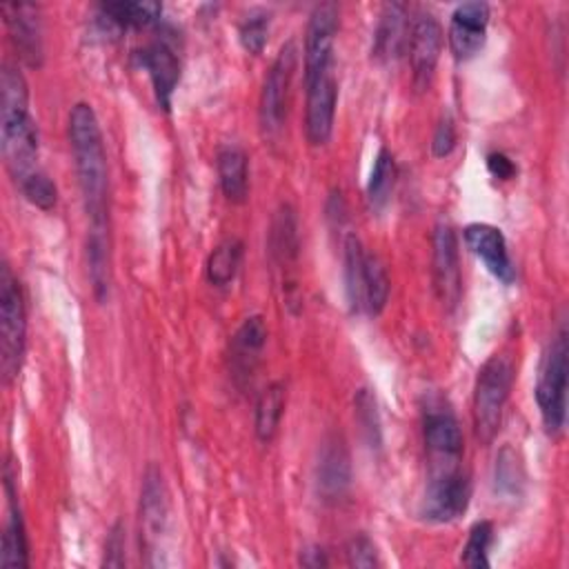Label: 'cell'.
I'll use <instances>...</instances> for the list:
<instances>
[{
	"mask_svg": "<svg viewBox=\"0 0 569 569\" xmlns=\"http://www.w3.org/2000/svg\"><path fill=\"white\" fill-rule=\"evenodd\" d=\"M69 144L89 227H109V169L96 111L76 102L69 111Z\"/></svg>",
	"mask_w": 569,
	"mask_h": 569,
	"instance_id": "obj_1",
	"label": "cell"
},
{
	"mask_svg": "<svg viewBox=\"0 0 569 569\" xmlns=\"http://www.w3.org/2000/svg\"><path fill=\"white\" fill-rule=\"evenodd\" d=\"M0 144L16 182L38 171V127L29 113L27 80L13 64H4L0 78Z\"/></svg>",
	"mask_w": 569,
	"mask_h": 569,
	"instance_id": "obj_2",
	"label": "cell"
},
{
	"mask_svg": "<svg viewBox=\"0 0 569 569\" xmlns=\"http://www.w3.org/2000/svg\"><path fill=\"white\" fill-rule=\"evenodd\" d=\"M516 367L511 356L493 353L478 371L473 385V431L482 445H489L502 422V413L513 387Z\"/></svg>",
	"mask_w": 569,
	"mask_h": 569,
	"instance_id": "obj_3",
	"label": "cell"
},
{
	"mask_svg": "<svg viewBox=\"0 0 569 569\" xmlns=\"http://www.w3.org/2000/svg\"><path fill=\"white\" fill-rule=\"evenodd\" d=\"M27 345V313L18 278L11 267L2 262L0 269V369L4 382H11L24 358Z\"/></svg>",
	"mask_w": 569,
	"mask_h": 569,
	"instance_id": "obj_4",
	"label": "cell"
},
{
	"mask_svg": "<svg viewBox=\"0 0 569 569\" xmlns=\"http://www.w3.org/2000/svg\"><path fill=\"white\" fill-rule=\"evenodd\" d=\"M567 329L565 325H560L558 333L551 338L545 356H542V365H540V373H538V382H536V402L540 409V418L542 425L547 429V433H558L565 427V416H567Z\"/></svg>",
	"mask_w": 569,
	"mask_h": 569,
	"instance_id": "obj_5",
	"label": "cell"
},
{
	"mask_svg": "<svg viewBox=\"0 0 569 569\" xmlns=\"http://www.w3.org/2000/svg\"><path fill=\"white\" fill-rule=\"evenodd\" d=\"M471 480L460 462H429V480L420 516L429 522H451L469 507Z\"/></svg>",
	"mask_w": 569,
	"mask_h": 569,
	"instance_id": "obj_6",
	"label": "cell"
},
{
	"mask_svg": "<svg viewBox=\"0 0 569 569\" xmlns=\"http://www.w3.org/2000/svg\"><path fill=\"white\" fill-rule=\"evenodd\" d=\"M298 49L293 40L284 42L262 82L260 91V127L267 136H276L287 118V104L291 93V80L296 73Z\"/></svg>",
	"mask_w": 569,
	"mask_h": 569,
	"instance_id": "obj_7",
	"label": "cell"
},
{
	"mask_svg": "<svg viewBox=\"0 0 569 569\" xmlns=\"http://www.w3.org/2000/svg\"><path fill=\"white\" fill-rule=\"evenodd\" d=\"M422 436L429 462H460L465 440L453 409L442 398H431L422 409Z\"/></svg>",
	"mask_w": 569,
	"mask_h": 569,
	"instance_id": "obj_8",
	"label": "cell"
},
{
	"mask_svg": "<svg viewBox=\"0 0 569 569\" xmlns=\"http://www.w3.org/2000/svg\"><path fill=\"white\" fill-rule=\"evenodd\" d=\"M338 33V7L331 2L318 4L305 31V82L333 69V42Z\"/></svg>",
	"mask_w": 569,
	"mask_h": 569,
	"instance_id": "obj_9",
	"label": "cell"
},
{
	"mask_svg": "<svg viewBox=\"0 0 569 569\" xmlns=\"http://www.w3.org/2000/svg\"><path fill=\"white\" fill-rule=\"evenodd\" d=\"M433 289L445 309H453L460 300L462 278L458 262L456 231L449 220H438L433 227Z\"/></svg>",
	"mask_w": 569,
	"mask_h": 569,
	"instance_id": "obj_10",
	"label": "cell"
},
{
	"mask_svg": "<svg viewBox=\"0 0 569 569\" xmlns=\"http://www.w3.org/2000/svg\"><path fill=\"white\" fill-rule=\"evenodd\" d=\"M409 64L411 80L418 91H425L431 84L440 49H442V29L431 13H418L409 24Z\"/></svg>",
	"mask_w": 569,
	"mask_h": 569,
	"instance_id": "obj_11",
	"label": "cell"
},
{
	"mask_svg": "<svg viewBox=\"0 0 569 569\" xmlns=\"http://www.w3.org/2000/svg\"><path fill=\"white\" fill-rule=\"evenodd\" d=\"M140 527L149 553H160V542L169 527V493L158 467H149L140 491Z\"/></svg>",
	"mask_w": 569,
	"mask_h": 569,
	"instance_id": "obj_12",
	"label": "cell"
},
{
	"mask_svg": "<svg viewBox=\"0 0 569 569\" xmlns=\"http://www.w3.org/2000/svg\"><path fill=\"white\" fill-rule=\"evenodd\" d=\"M307 84V109H305V131L313 147L325 144L333 131V116L338 102V82L331 71L320 73Z\"/></svg>",
	"mask_w": 569,
	"mask_h": 569,
	"instance_id": "obj_13",
	"label": "cell"
},
{
	"mask_svg": "<svg viewBox=\"0 0 569 569\" xmlns=\"http://www.w3.org/2000/svg\"><path fill=\"white\" fill-rule=\"evenodd\" d=\"M462 236L471 253L482 260L485 269L496 280H500L502 284H511L516 280V267L511 262L507 240L498 227L487 222H473L465 227Z\"/></svg>",
	"mask_w": 569,
	"mask_h": 569,
	"instance_id": "obj_14",
	"label": "cell"
},
{
	"mask_svg": "<svg viewBox=\"0 0 569 569\" xmlns=\"http://www.w3.org/2000/svg\"><path fill=\"white\" fill-rule=\"evenodd\" d=\"M489 24V4L462 2L453 9L449 22V49L456 60H469L485 47Z\"/></svg>",
	"mask_w": 569,
	"mask_h": 569,
	"instance_id": "obj_15",
	"label": "cell"
},
{
	"mask_svg": "<svg viewBox=\"0 0 569 569\" xmlns=\"http://www.w3.org/2000/svg\"><path fill=\"white\" fill-rule=\"evenodd\" d=\"M351 487V460L345 442L329 436L316 462V491L325 502H340Z\"/></svg>",
	"mask_w": 569,
	"mask_h": 569,
	"instance_id": "obj_16",
	"label": "cell"
},
{
	"mask_svg": "<svg viewBox=\"0 0 569 569\" xmlns=\"http://www.w3.org/2000/svg\"><path fill=\"white\" fill-rule=\"evenodd\" d=\"M138 64L149 73L158 104L169 111L171 98L180 80V60L167 40H156L144 49L136 51Z\"/></svg>",
	"mask_w": 569,
	"mask_h": 569,
	"instance_id": "obj_17",
	"label": "cell"
},
{
	"mask_svg": "<svg viewBox=\"0 0 569 569\" xmlns=\"http://www.w3.org/2000/svg\"><path fill=\"white\" fill-rule=\"evenodd\" d=\"M267 345V325L262 316H249L242 320L238 331L231 338V349H229V362H231V373L238 387H244L251 382L256 365L260 360V353Z\"/></svg>",
	"mask_w": 569,
	"mask_h": 569,
	"instance_id": "obj_18",
	"label": "cell"
},
{
	"mask_svg": "<svg viewBox=\"0 0 569 569\" xmlns=\"http://www.w3.org/2000/svg\"><path fill=\"white\" fill-rule=\"evenodd\" d=\"M2 13L11 33V40L20 53V58L31 64H42V36H40V20L38 9L24 2L2 4Z\"/></svg>",
	"mask_w": 569,
	"mask_h": 569,
	"instance_id": "obj_19",
	"label": "cell"
},
{
	"mask_svg": "<svg viewBox=\"0 0 569 569\" xmlns=\"http://www.w3.org/2000/svg\"><path fill=\"white\" fill-rule=\"evenodd\" d=\"M409 20H407V7L400 2H389L382 7L376 31H373V44L371 56L387 64L393 62L402 49L407 47L409 38Z\"/></svg>",
	"mask_w": 569,
	"mask_h": 569,
	"instance_id": "obj_20",
	"label": "cell"
},
{
	"mask_svg": "<svg viewBox=\"0 0 569 569\" xmlns=\"http://www.w3.org/2000/svg\"><path fill=\"white\" fill-rule=\"evenodd\" d=\"M87 264L96 298L102 302L109 298L111 287V251H109V227L87 229Z\"/></svg>",
	"mask_w": 569,
	"mask_h": 569,
	"instance_id": "obj_21",
	"label": "cell"
},
{
	"mask_svg": "<svg viewBox=\"0 0 569 569\" xmlns=\"http://www.w3.org/2000/svg\"><path fill=\"white\" fill-rule=\"evenodd\" d=\"M218 180L224 198L229 202H244L249 191V169H247V153L236 147H222L218 153Z\"/></svg>",
	"mask_w": 569,
	"mask_h": 569,
	"instance_id": "obj_22",
	"label": "cell"
},
{
	"mask_svg": "<svg viewBox=\"0 0 569 569\" xmlns=\"http://www.w3.org/2000/svg\"><path fill=\"white\" fill-rule=\"evenodd\" d=\"M162 13V7L158 2H107L100 4V20L107 27L113 29H127V27H149L153 24Z\"/></svg>",
	"mask_w": 569,
	"mask_h": 569,
	"instance_id": "obj_23",
	"label": "cell"
},
{
	"mask_svg": "<svg viewBox=\"0 0 569 569\" xmlns=\"http://www.w3.org/2000/svg\"><path fill=\"white\" fill-rule=\"evenodd\" d=\"M389 300V276L376 253H365L362 267V311L369 316L382 313Z\"/></svg>",
	"mask_w": 569,
	"mask_h": 569,
	"instance_id": "obj_24",
	"label": "cell"
},
{
	"mask_svg": "<svg viewBox=\"0 0 569 569\" xmlns=\"http://www.w3.org/2000/svg\"><path fill=\"white\" fill-rule=\"evenodd\" d=\"M7 491L11 493V487L7 485ZM11 500V511H9V520L2 533V549H0V565L4 569H24L29 565V551H27V536H24V525L20 518V511L13 505V496Z\"/></svg>",
	"mask_w": 569,
	"mask_h": 569,
	"instance_id": "obj_25",
	"label": "cell"
},
{
	"mask_svg": "<svg viewBox=\"0 0 569 569\" xmlns=\"http://www.w3.org/2000/svg\"><path fill=\"white\" fill-rule=\"evenodd\" d=\"M284 411V385L271 382L256 402V436L260 442H269L280 425Z\"/></svg>",
	"mask_w": 569,
	"mask_h": 569,
	"instance_id": "obj_26",
	"label": "cell"
},
{
	"mask_svg": "<svg viewBox=\"0 0 569 569\" xmlns=\"http://www.w3.org/2000/svg\"><path fill=\"white\" fill-rule=\"evenodd\" d=\"M242 262V242L238 238L222 240L207 258V280L213 287L229 284Z\"/></svg>",
	"mask_w": 569,
	"mask_h": 569,
	"instance_id": "obj_27",
	"label": "cell"
},
{
	"mask_svg": "<svg viewBox=\"0 0 569 569\" xmlns=\"http://www.w3.org/2000/svg\"><path fill=\"white\" fill-rule=\"evenodd\" d=\"M393 182H396V162H393L391 151L382 147L373 160L371 176L367 182V198L376 211H380L389 202Z\"/></svg>",
	"mask_w": 569,
	"mask_h": 569,
	"instance_id": "obj_28",
	"label": "cell"
},
{
	"mask_svg": "<svg viewBox=\"0 0 569 569\" xmlns=\"http://www.w3.org/2000/svg\"><path fill=\"white\" fill-rule=\"evenodd\" d=\"M271 251L282 264L296 260L298 256V227H296L293 209L289 204H282L280 211L276 213V220L271 227Z\"/></svg>",
	"mask_w": 569,
	"mask_h": 569,
	"instance_id": "obj_29",
	"label": "cell"
},
{
	"mask_svg": "<svg viewBox=\"0 0 569 569\" xmlns=\"http://www.w3.org/2000/svg\"><path fill=\"white\" fill-rule=\"evenodd\" d=\"M365 249L356 236H347L345 240V289L347 300L353 311H362V267H365Z\"/></svg>",
	"mask_w": 569,
	"mask_h": 569,
	"instance_id": "obj_30",
	"label": "cell"
},
{
	"mask_svg": "<svg viewBox=\"0 0 569 569\" xmlns=\"http://www.w3.org/2000/svg\"><path fill=\"white\" fill-rule=\"evenodd\" d=\"M493 485H496V493H500L509 500H513L522 493V485H525L522 462L511 447H505L496 458Z\"/></svg>",
	"mask_w": 569,
	"mask_h": 569,
	"instance_id": "obj_31",
	"label": "cell"
},
{
	"mask_svg": "<svg viewBox=\"0 0 569 569\" xmlns=\"http://www.w3.org/2000/svg\"><path fill=\"white\" fill-rule=\"evenodd\" d=\"M493 542V525L489 520H478L467 536L462 547V565L469 569H487L489 567V547Z\"/></svg>",
	"mask_w": 569,
	"mask_h": 569,
	"instance_id": "obj_32",
	"label": "cell"
},
{
	"mask_svg": "<svg viewBox=\"0 0 569 569\" xmlns=\"http://www.w3.org/2000/svg\"><path fill=\"white\" fill-rule=\"evenodd\" d=\"M20 184V189H22V193H24V198L33 204V207H38V209H42V211H51L53 207H56V202H58V189H56V184H53V180L44 173V171H33V173H29L22 182H18Z\"/></svg>",
	"mask_w": 569,
	"mask_h": 569,
	"instance_id": "obj_33",
	"label": "cell"
},
{
	"mask_svg": "<svg viewBox=\"0 0 569 569\" xmlns=\"http://www.w3.org/2000/svg\"><path fill=\"white\" fill-rule=\"evenodd\" d=\"M269 22H271V16L267 11H251L240 22V29H238L240 44L249 53H260L264 49L267 36H269Z\"/></svg>",
	"mask_w": 569,
	"mask_h": 569,
	"instance_id": "obj_34",
	"label": "cell"
},
{
	"mask_svg": "<svg viewBox=\"0 0 569 569\" xmlns=\"http://www.w3.org/2000/svg\"><path fill=\"white\" fill-rule=\"evenodd\" d=\"M356 416H358V425L362 427V433H365L369 447L378 449L380 447V418L376 411V400L367 389H360L356 393Z\"/></svg>",
	"mask_w": 569,
	"mask_h": 569,
	"instance_id": "obj_35",
	"label": "cell"
},
{
	"mask_svg": "<svg viewBox=\"0 0 569 569\" xmlns=\"http://www.w3.org/2000/svg\"><path fill=\"white\" fill-rule=\"evenodd\" d=\"M347 562L351 567H362V569H369V567H378L380 560H378V549L376 545L371 542L369 536L365 533H356L349 538L347 542Z\"/></svg>",
	"mask_w": 569,
	"mask_h": 569,
	"instance_id": "obj_36",
	"label": "cell"
},
{
	"mask_svg": "<svg viewBox=\"0 0 569 569\" xmlns=\"http://www.w3.org/2000/svg\"><path fill=\"white\" fill-rule=\"evenodd\" d=\"M453 144H456V127H453V120H451L449 116H445V118L438 122L436 131H433V138H431V153H433L436 158H445V156L451 153Z\"/></svg>",
	"mask_w": 569,
	"mask_h": 569,
	"instance_id": "obj_37",
	"label": "cell"
},
{
	"mask_svg": "<svg viewBox=\"0 0 569 569\" xmlns=\"http://www.w3.org/2000/svg\"><path fill=\"white\" fill-rule=\"evenodd\" d=\"M122 549H124V540H122V531H120V525H116L109 533V540H107V547H104V565H111V567H120L124 562L122 558Z\"/></svg>",
	"mask_w": 569,
	"mask_h": 569,
	"instance_id": "obj_38",
	"label": "cell"
},
{
	"mask_svg": "<svg viewBox=\"0 0 569 569\" xmlns=\"http://www.w3.org/2000/svg\"><path fill=\"white\" fill-rule=\"evenodd\" d=\"M487 167H489L491 176H496L500 180H511L516 176V164L505 153H489Z\"/></svg>",
	"mask_w": 569,
	"mask_h": 569,
	"instance_id": "obj_39",
	"label": "cell"
},
{
	"mask_svg": "<svg viewBox=\"0 0 569 569\" xmlns=\"http://www.w3.org/2000/svg\"><path fill=\"white\" fill-rule=\"evenodd\" d=\"M300 565L318 569V567H327L329 560L320 547H307L305 551H300Z\"/></svg>",
	"mask_w": 569,
	"mask_h": 569,
	"instance_id": "obj_40",
	"label": "cell"
}]
</instances>
